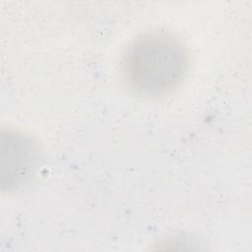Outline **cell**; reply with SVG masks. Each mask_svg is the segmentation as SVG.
Listing matches in <instances>:
<instances>
[{"label": "cell", "instance_id": "obj_1", "mask_svg": "<svg viewBox=\"0 0 252 252\" xmlns=\"http://www.w3.org/2000/svg\"><path fill=\"white\" fill-rule=\"evenodd\" d=\"M188 51L171 32L151 31L136 37L122 59L129 88L146 97H157L175 89L188 70Z\"/></svg>", "mask_w": 252, "mask_h": 252}, {"label": "cell", "instance_id": "obj_2", "mask_svg": "<svg viewBox=\"0 0 252 252\" xmlns=\"http://www.w3.org/2000/svg\"><path fill=\"white\" fill-rule=\"evenodd\" d=\"M37 144L27 134L15 130L1 134V186L16 190L29 182L40 163Z\"/></svg>", "mask_w": 252, "mask_h": 252}]
</instances>
